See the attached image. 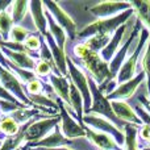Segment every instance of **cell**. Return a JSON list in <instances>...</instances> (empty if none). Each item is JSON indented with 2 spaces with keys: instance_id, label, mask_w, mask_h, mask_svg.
<instances>
[{
  "instance_id": "cell-1",
  "label": "cell",
  "mask_w": 150,
  "mask_h": 150,
  "mask_svg": "<svg viewBox=\"0 0 150 150\" xmlns=\"http://www.w3.org/2000/svg\"><path fill=\"white\" fill-rule=\"evenodd\" d=\"M66 44H70V52L66 53V55L88 76L92 78L98 86H101L105 80H112L109 63H107L99 53L91 50L84 42L71 44L67 40Z\"/></svg>"
},
{
  "instance_id": "cell-2",
  "label": "cell",
  "mask_w": 150,
  "mask_h": 150,
  "mask_svg": "<svg viewBox=\"0 0 150 150\" xmlns=\"http://www.w3.org/2000/svg\"><path fill=\"white\" fill-rule=\"evenodd\" d=\"M134 15V9H128L125 12L120 13V15L115 16V17L109 18H99L95 20L93 23H91L90 25H87L86 28L78 30L76 40L74 44L76 42H84L86 40H88L90 37L96 36V34H104V36H112L120 26H122L132 16Z\"/></svg>"
},
{
  "instance_id": "cell-3",
  "label": "cell",
  "mask_w": 150,
  "mask_h": 150,
  "mask_svg": "<svg viewBox=\"0 0 150 150\" xmlns=\"http://www.w3.org/2000/svg\"><path fill=\"white\" fill-rule=\"evenodd\" d=\"M87 79H88V86H90L91 98H92V104H91V108L88 109V112L84 115H98V116H101V117H104V119L109 120L111 122H113L121 132H124V128H125V125H127V122L121 121V120L115 115L113 109H112V105H111V101L100 92L99 86L96 84L95 80L91 76H88V75H87Z\"/></svg>"
},
{
  "instance_id": "cell-4",
  "label": "cell",
  "mask_w": 150,
  "mask_h": 150,
  "mask_svg": "<svg viewBox=\"0 0 150 150\" xmlns=\"http://www.w3.org/2000/svg\"><path fill=\"white\" fill-rule=\"evenodd\" d=\"M82 124L91 128V129H93V130H98V132L112 136V137L115 138V141L117 142V145H119L120 148H124V145H125L124 132H121V130H120L113 122L109 121V120L104 119V117H101V116H98V115H84L82 119Z\"/></svg>"
},
{
  "instance_id": "cell-5",
  "label": "cell",
  "mask_w": 150,
  "mask_h": 150,
  "mask_svg": "<svg viewBox=\"0 0 150 150\" xmlns=\"http://www.w3.org/2000/svg\"><path fill=\"white\" fill-rule=\"evenodd\" d=\"M61 124V115L49 119H40L34 121L30 127L26 128L24 133V146L28 144H36L45 138L50 132L54 130L55 127Z\"/></svg>"
},
{
  "instance_id": "cell-6",
  "label": "cell",
  "mask_w": 150,
  "mask_h": 150,
  "mask_svg": "<svg viewBox=\"0 0 150 150\" xmlns=\"http://www.w3.org/2000/svg\"><path fill=\"white\" fill-rule=\"evenodd\" d=\"M42 3H44V8L53 16V18L57 21V24L67 34V40L71 44H74L78 34V26L75 25V21L71 18V16L61 7L59 3H54V1H42Z\"/></svg>"
},
{
  "instance_id": "cell-7",
  "label": "cell",
  "mask_w": 150,
  "mask_h": 150,
  "mask_svg": "<svg viewBox=\"0 0 150 150\" xmlns=\"http://www.w3.org/2000/svg\"><path fill=\"white\" fill-rule=\"evenodd\" d=\"M132 1H98L88 8V15L93 20L109 18L120 15L128 9H132Z\"/></svg>"
},
{
  "instance_id": "cell-8",
  "label": "cell",
  "mask_w": 150,
  "mask_h": 150,
  "mask_svg": "<svg viewBox=\"0 0 150 150\" xmlns=\"http://www.w3.org/2000/svg\"><path fill=\"white\" fill-rule=\"evenodd\" d=\"M67 75L70 78L71 83H74L75 87L79 90L80 95L83 98V104H84V113H87L88 109L92 104V98L90 92V86H88V79L86 73L67 57Z\"/></svg>"
},
{
  "instance_id": "cell-9",
  "label": "cell",
  "mask_w": 150,
  "mask_h": 150,
  "mask_svg": "<svg viewBox=\"0 0 150 150\" xmlns=\"http://www.w3.org/2000/svg\"><path fill=\"white\" fill-rule=\"evenodd\" d=\"M0 84L8 91L12 96H15L20 103L25 104L28 107H33L24 91V84L20 82L17 76L9 70L0 65Z\"/></svg>"
},
{
  "instance_id": "cell-10",
  "label": "cell",
  "mask_w": 150,
  "mask_h": 150,
  "mask_svg": "<svg viewBox=\"0 0 150 150\" xmlns=\"http://www.w3.org/2000/svg\"><path fill=\"white\" fill-rule=\"evenodd\" d=\"M58 105H59V115H61V132L63 133L66 138L69 140H74V138H80V137H86V130H84V125L79 124L75 119L70 116L67 111L63 107V103L61 101V99H58Z\"/></svg>"
},
{
  "instance_id": "cell-11",
  "label": "cell",
  "mask_w": 150,
  "mask_h": 150,
  "mask_svg": "<svg viewBox=\"0 0 150 150\" xmlns=\"http://www.w3.org/2000/svg\"><path fill=\"white\" fill-rule=\"evenodd\" d=\"M145 80H146V75H145L144 71H141V73H138L133 79H130V80H128V82L120 84L119 87L111 93V95L105 96V98L108 99L109 101H112V100L128 101L130 98H133V95H134L136 91L138 90V87H140Z\"/></svg>"
},
{
  "instance_id": "cell-12",
  "label": "cell",
  "mask_w": 150,
  "mask_h": 150,
  "mask_svg": "<svg viewBox=\"0 0 150 150\" xmlns=\"http://www.w3.org/2000/svg\"><path fill=\"white\" fill-rule=\"evenodd\" d=\"M73 146V140H69L63 136V133L61 132L59 125L54 128L53 132H50L45 138H42L41 141L36 144H28L25 145L26 149L30 148H42V149H59V148H69L70 149Z\"/></svg>"
},
{
  "instance_id": "cell-13",
  "label": "cell",
  "mask_w": 150,
  "mask_h": 150,
  "mask_svg": "<svg viewBox=\"0 0 150 150\" xmlns=\"http://www.w3.org/2000/svg\"><path fill=\"white\" fill-rule=\"evenodd\" d=\"M84 130L87 140L91 144H93L99 150H122V148H120L117 145V142L115 141V138L112 136L93 130L91 128L86 127V125H84Z\"/></svg>"
},
{
  "instance_id": "cell-14",
  "label": "cell",
  "mask_w": 150,
  "mask_h": 150,
  "mask_svg": "<svg viewBox=\"0 0 150 150\" xmlns=\"http://www.w3.org/2000/svg\"><path fill=\"white\" fill-rule=\"evenodd\" d=\"M112 109H113L115 115L119 117L121 121L127 122V124H133L137 125V127H141L142 121L140 120V117L137 116V113L134 112V109L128 104V101L124 100H112L111 101Z\"/></svg>"
},
{
  "instance_id": "cell-15",
  "label": "cell",
  "mask_w": 150,
  "mask_h": 150,
  "mask_svg": "<svg viewBox=\"0 0 150 150\" xmlns=\"http://www.w3.org/2000/svg\"><path fill=\"white\" fill-rule=\"evenodd\" d=\"M44 40L47 44V46H49L50 52H52L53 59H54L55 66H57L59 74L62 75V76H67V55H66V52L58 46L57 42L54 41L53 36L49 32L44 36Z\"/></svg>"
},
{
  "instance_id": "cell-16",
  "label": "cell",
  "mask_w": 150,
  "mask_h": 150,
  "mask_svg": "<svg viewBox=\"0 0 150 150\" xmlns=\"http://www.w3.org/2000/svg\"><path fill=\"white\" fill-rule=\"evenodd\" d=\"M3 53H4L5 58L9 61L11 63L16 66L18 69H24V70H29V71H34L36 69V61L26 53H21V52H12L9 49L1 47Z\"/></svg>"
},
{
  "instance_id": "cell-17",
  "label": "cell",
  "mask_w": 150,
  "mask_h": 150,
  "mask_svg": "<svg viewBox=\"0 0 150 150\" xmlns=\"http://www.w3.org/2000/svg\"><path fill=\"white\" fill-rule=\"evenodd\" d=\"M29 12H30L33 21L37 26V30L42 37L47 33V21L45 17V8L44 3L40 0H33L29 1Z\"/></svg>"
},
{
  "instance_id": "cell-18",
  "label": "cell",
  "mask_w": 150,
  "mask_h": 150,
  "mask_svg": "<svg viewBox=\"0 0 150 150\" xmlns=\"http://www.w3.org/2000/svg\"><path fill=\"white\" fill-rule=\"evenodd\" d=\"M45 17H46V21H47V26H49V33L53 36L54 41L57 42V45L61 47V49L65 50V46H66V42H67V34L65 33L62 28L57 24V21L53 18V16L45 9Z\"/></svg>"
},
{
  "instance_id": "cell-19",
  "label": "cell",
  "mask_w": 150,
  "mask_h": 150,
  "mask_svg": "<svg viewBox=\"0 0 150 150\" xmlns=\"http://www.w3.org/2000/svg\"><path fill=\"white\" fill-rule=\"evenodd\" d=\"M70 104L71 108L74 109L76 115V120L79 124H82V119L84 116V104H83V98L80 95L79 90L75 87L74 83H70Z\"/></svg>"
},
{
  "instance_id": "cell-20",
  "label": "cell",
  "mask_w": 150,
  "mask_h": 150,
  "mask_svg": "<svg viewBox=\"0 0 150 150\" xmlns=\"http://www.w3.org/2000/svg\"><path fill=\"white\" fill-rule=\"evenodd\" d=\"M9 9H11V15H12L13 24L15 25H20L29 12V1H25V0L12 1Z\"/></svg>"
},
{
  "instance_id": "cell-21",
  "label": "cell",
  "mask_w": 150,
  "mask_h": 150,
  "mask_svg": "<svg viewBox=\"0 0 150 150\" xmlns=\"http://www.w3.org/2000/svg\"><path fill=\"white\" fill-rule=\"evenodd\" d=\"M133 9L138 20L142 23V25L150 32V1L141 0V1H132Z\"/></svg>"
},
{
  "instance_id": "cell-22",
  "label": "cell",
  "mask_w": 150,
  "mask_h": 150,
  "mask_svg": "<svg viewBox=\"0 0 150 150\" xmlns=\"http://www.w3.org/2000/svg\"><path fill=\"white\" fill-rule=\"evenodd\" d=\"M13 26H15V24H13L9 8L0 12V40L1 41H8L9 33Z\"/></svg>"
},
{
  "instance_id": "cell-23",
  "label": "cell",
  "mask_w": 150,
  "mask_h": 150,
  "mask_svg": "<svg viewBox=\"0 0 150 150\" xmlns=\"http://www.w3.org/2000/svg\"><path fill=\"white\" fill-rule=\"evenodd\" d=\"M20 125L9 116V115H0V133L5 137H12L16 136L20 130Z\"/></svg>"
},
{
  "instance_id": "cell-24",
  "label": "cell",
  "mask_w": 150,
  "mask_h": 150,
  "mask_svg": "<svg viewBox=\"0 0 150 150\" xmlns=\"http://www.w3.org/2000/svg\"><path fill=\"white\" fill-rule=\"evenodd\" d=\"M137 125L127 124L124 128V134H125V145L122 150H138V142H137V132H138Z\"/></svg>"
},
{
  "instance_id": "cell-25",
  "label": "cell",
  "mask_w": 150,
  "mask_h": 150,
  "mask_svg": "<svg viewBox=\"0 0 150 150\" xmlns=\"http://www.w3.org/2000/svg\"><path fill=\"white\" fill-rule=\"evenodd\" d=\"M111 37L112 36L96 34V36H92V37H90L88 40H86L84 44L87 45V46L90 47L91 50H93V52H96V53H99V54H100L101 50H103L104 47H105L107 45L109 44V41H111Z\"/></svg>"
},
{
  "instance_id": "cell-26",
  "label": "cell",
  "mask_w": 150,
  "mask_h": 150,
  "mask_svg": "<svg viewBox=\"0 0 150 150\" xmlns=\"http://www.w3.org/2000/svg\"><path fill=\"white\" fill-rule=\"evenodd\" d=\"M8 69H9V70L12 71V73L18 78V79H20V82L23 83L24 86L28 84L29 82H32L33 79H36V78H37V75L34 74V71H29V70H24V69H18V67H16V66L13 65V63H11V62H9V65H8Z\"/></svg>"
},
{
  "instance_id": "cell-27",
  "label": "cell",
  "mask_w": 150,
  "mask_h": 150,
  "mask_svg": "<svg viewBox=\"0 0 150 150\" xmlns=\"http://www.w3.org/2000/svg\"><path fill=\"white\" fill-rule=\"evenodd\" d=\"M42 41H44V37L37 32V33L29 34L28 38H26L25 42H24V45H25V47L29 50V52L37 53V52H40V49H41Z\"/></svg>"
},
{
  "instance_id": "cell-28",
  "label": "cell",
  "mask_w": 150,
  "mask_h": 150,
  "mask_svg": "<svg viewBox=\"0 0 150 150\" xmlns=\"http://www.w3.org/2000/svg\"><path fill=\"white\" fill-rule=\"evenodd\" d=\"M29 34L30 33H29L25 28H23V26H20V25H15L12 28V30H11V33H9V38H8V41L17 42V44H24L25 40L28 38Z\"/></svg>"
},
{
  "instance_id": "cell-29",
  "label": "cell",
  "mask_w": 150,
  "mask_h": 150,
  "mask_svg": "<svg viewBox=\"0 0 150 150\" xmlns=\"http://www.w3.org/2000/svg\"><path fill=\"white\" fill-rule=\"evenodd\" d=\"M44 84H45V79L36 78L32 82H29L28 84L24 86V91H25L26 95H38V93L44 92Z\"/></svg>"
},
{
  "instance_id": "cell-30",
  "label": "cell",
  "mask_w": 150,
  "mask_h": 150,
  "mask_svg": "<svg viewBox=\"0 0 150 150\" xmlns=\"http://www.w3.org/2000/svg\"><path fill=\"white\" fill-rule=\"evenodd\" d=\"M34 74H36L37 78H40V79H47V76H49L50 74H53V70L47 62H45V61H42V59H38V61H36Z\"/></svg>"
},
{
  "instance_id": "cell-31",
  "label": "cell",
  "mask_w": 150,
  "mask_h": 150,
  "mask_svg": "<svg viewBox=\"0 0 150 150\" xmlns=\"http://www.w3.org/2000/svg\"><path fill=\"white\" fill-rule=\"evenodd\" d=\"M141 67H142L144 73L146 75V84H148V90H149V96H150V38L146 46V52L142 57L141 61Z\"/></svg>"
},
{
  "instance_id": "cell-32",
  "label": "cell",
  "mask_w": 150,
  "mask_h": 150,
  "mask_svg": "<svg viewBox=\"0 0 150 150\" xmlns=\"http://www.w3.org/2000/svg\"><path fill=\"white\" fill-rule=\"evenodd\" d=\"M137 141L138 142L150 144V125H141L137 132Z\"/></svg>"
},
{
  "instance_id": "cell-33",
  "label": "cell",
  "mask_w": 150,
  "mask_h": 150,
  "mask_svg": "<svg viewBox=\"0 0 150 150\" xmlns=\"http://www.w3.org/2000/svg\"><path fill=\"white\" fill-rule=\"evenodd\" d=\"M0 65L3 66V67L8 69V65H9V61L5 58L4 53H3V49H1V45H0Z\"/></svg>"
},
{
  "instance_id": "cell-34",
  "label": "cell",
  "mask_w": 150,
  "mask_h": 150,
  "mask_svg": "<svg viewBox=\"0 0 150 150\" xmlns=\"http://www.w3.org/2000/svg\"><path fill=\"white\" fill-rule=\"evenodd\" d=\"M11 4H12V1H11V0H0V12L8 9V8L11 7Z\"/></svg>"
}]
</instances>
